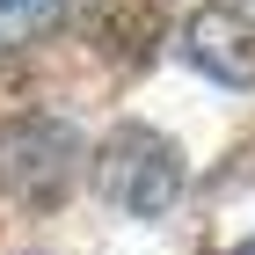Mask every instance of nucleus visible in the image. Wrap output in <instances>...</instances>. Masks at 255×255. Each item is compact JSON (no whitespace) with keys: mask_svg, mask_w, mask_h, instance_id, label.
Instances as JSON below:
<instances>
[{"mask_svg":"<svg viewBox=\"0 0 255 255\" xmlns=\"http://www.w3.org/2000/svg\"><path fill=\"white\" fill-rule=\"evenodd\" d=\"M234 255H255V241H241V248H234Z\"/></svg>","mask_w":255,"mask_h":255,"instance_id":"5","label":"nucleus"},{"mask_svg":"<svg viewBox=\"0 0 255 255\" xmlns=\"http://www.w3.org/2000/svg\"><path fill=\"white\" fill-rule=\"evenodd\" d=\"M182 59L219 88H255V22L241 7H197L182 22Z\"/></svg>","mask_w":255,"mask_h":255,"instance_id":"3","label":"nucleus"},{"mask_svg":"<svg viewBox=\"0 0 255 255\" xmlns=\"http://www.w3.org/2000/svg\"><path fill=\"white\" fill-rule=\"evenodd\" d=\"M66 7H73V0H0V59H15V51H29L37 37H51L66 22Z\"/></svg>","mask_w":255,"mask_h":255,"instance_id":"4","label":"nucleus"},{"mask_svg":"<svg viewBox=\"0 0 255 255\" xmlns=\"http://www.w3.org/2000/svg\"><path fill=\"white\" fill-rule=\"evenodd\" d=\"M88 175H95L102 204H117L131 219H160V212H175V197H182V146L168 131H153V124H117L95 146Z\"/></svg>","mask_w":255,"mask_h":255,"instance_id":"1","label":"nucleus"},{"mask_svg":"<svg viewBox=\"0 0 255 255\" xmlns=\"http://www.w3.org/2000/svg\"><path fill=\"white\" fill-rule=\"evenodd\" d=\"M73 182V131L51 117H15L0 131V190L15 204H59Z\"/></svg>","mask_w":255,"mask_h":255,"instance_id":"2","label":"nucleus"}]
</instances>
